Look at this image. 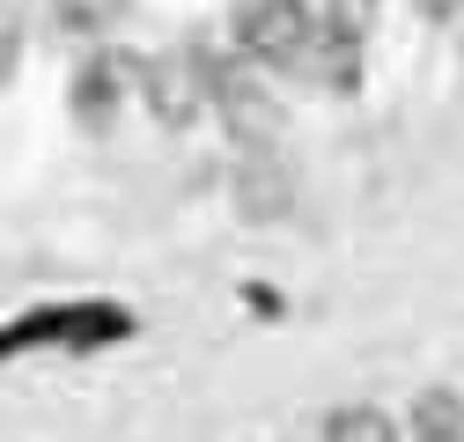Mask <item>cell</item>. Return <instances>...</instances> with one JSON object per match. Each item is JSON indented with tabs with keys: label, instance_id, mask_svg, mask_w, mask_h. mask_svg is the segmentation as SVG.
Listing matches in <instances>:
<instances>
[{
	"label": "cell",
	"instance_id": "3957f363",
	"mask_svg": "<svg viewBox=\"0 0 464 442\" xmlns=\"http://www.w3.org/2000/svg\"><path fill=\"white\" fill-rule=\"evenodd\" d=\"M413 442H464V399L457 391H420L413 399Z\"/></svg>",
	"mask_w": 464,
	"mask_h": 442
},
{
	"label": "cell",
	"instance_id": "8992f818",
	"mask_svg": "<svg viewBox=\"0 0 464 442\" xmlns=\"http://www.w3.org/2000/svg\"><path fill=\"white\" fill-rule=\"evenodd\" d=\"M52 8H60V23H67V30L96 37V30H111V23H119V8H126V0H52Z\"/></svg>",
	"mask_w": 464,
	"mask_h": 442
},
{
	"label": "cell",
	"instance_id": "277c9868",
	"mask_svg": "<svg viewBox=\"0 0 464 442\" xmlns=\"http://www.w3.org/2000/svg\"><path fill=\"white\" fill-rule=\"evenodd\" d=\"M126 82H133V67H126V60H96V67L82 74V96H74V103H82V119H89V126H103V119H111V103L126 96Z\"/></svg>",
	"mask_w": 464,
	"mask_h": 442
},
{
	"label": "cell",
	"instance_id": "5b68a950",
	"mask_svg": "<svg viewBox=\"0 0 464 442\" xmlns=\"http://www.w3.org/2000/svg\"><path fill=\"white\" fill-rule=\"evenodd\" d=\"M324 442H398V435H391V420L376 406H339L324 420Z\"/></svg>",
	"mask_w": 464,
	"mask_h": 442
},
{
	"label": "cell",
	"instance_id": "7a4b0ae2",
	"mask_svg": "<svg viewBox=\"0 0 464 442\" xmlns=\"http://www.w3.org/2000/svg\"><path fill=\"white\" fill-rule=\"evenodd\" d=\"M148 103H155V119H162V126L199 119L207 89H199V67L185 60V52H169V60H155V67H148Z\"/></svg>",
	"mask_w": 464,
	"mask_h": 442
},
{
	"label": "cell",
	"instance_id": "6da1fadb",
	"mask_svg": "<svg viewBox=\"0 0 464 442\" xmlns=\"http://www.w3.org/2000/svg\"><path fill=\"white\" fill-rule=\"evenodd\" d=\"M237 37H244V52H258L273 67H303L310 44H317V23H310L303 0H244Z\"/></svg>",
	"mask_w": 464,
	"mask_h": 442
}]
</instances>
